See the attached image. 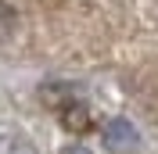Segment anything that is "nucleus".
<instances>
[{"mask_svg": "<svg viewBox=\"0 0 158 154\" xmlns=\"http://www.w3.org/2000/svg\"><path fill=\"white\" fill-rule=\"evenodd\" d=\"M61 154H90V151H86V147H79V144H76V147H65Z\"/></svg>", "mask_w": 158, "mask_h": 154, "instance_id": "5", "label": "nucleus"}, {"mask_svg": "<svg viewBox=\"0 0 158 154\" xmlns=\"http://www.w3.org/2000/svg\"><path fill=\"white\" fill-rule=\"evenodd\" d=\"M11 32H15V7L0 0V43L11 39Z\"/></svg>", "mask_w": 158, "mask_h": 154, "instance_id": "4", "label": "nucleus"}, {"mask_svg": "<svg viewBox=\"0 0 158 154\" xmlns=\"http://www.w3.org/2000/svg\"><path fill=\"white\" fill-rule=\"evenodd\" d=\"M0 154H36V147H32V140L25 133L4 125V129H0Z\"/></svg>", "mask_w": 158, "mask_h": 154, "instance_id": "3", "label": "nucleus"}, {"mask_svg": "<svg viewBox=\"0 0 158 154\" xmlns=\"http://www.w3.org/2000/svg\"><path fill=\"white\" fill-rule=\"evenodd\" d=\"M58 118H61V125L69 129V133H86L90 125H94V118H90V107L83 104V100H61L58 104Z\"/></svg>", "mask_w": 158, "mask_h": 154, "instance_id": "2", "label": "nucleus"}, {"mask_svg": "<svg viewBox=\"0 0 158 154\" xmlns=\"http://www.w3.org/2000/svg\"><path fill=\"white\" fill-rule=\"evenodd\" d=\"M101 144H104L108 154H133L140 147V129L129 118H111L101 129Z\"/></svg>", "mask_w": 158, "mask_h": 154, "instance_id": "1", "label": "nucleus"}]
</instances>
